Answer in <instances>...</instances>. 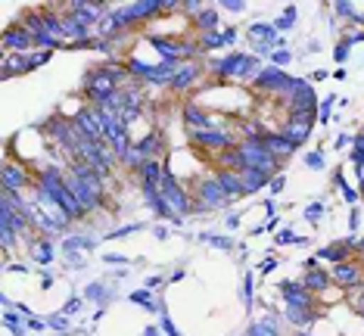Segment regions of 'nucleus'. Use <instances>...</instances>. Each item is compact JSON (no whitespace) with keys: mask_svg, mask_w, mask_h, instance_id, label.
Instances as JSON below:
<instances>
[{"mask_svg":"<svg viewBox=\"0 0 364 336\" xmlns=\"http://www.w3.org/2000/svg\"><path fill=\"white\" fill-rule=\"evenodd\" d=\"M280 97H287L289 100V116L293 119H309L314 121L318 119V97H314V91L309 87V81L305 78H293L289 81V87Z\"/></svg>","mask_w":364,"mask_h":336,"instance_id":"nucleus-1","label":"nucleus"},{"mask_svg":"<svg viewBox=\"0 0 364 336\" xmlns=\"http://www.w3.org/2000/svg\"><path fill=\"white\" fill-rule=\"evenodd\" d=\"M115 91H122V87L115 85L112 78H106L100 69H97L94 75H87V81H85V94H87V100L94 103V106H103V103H109Z\"/></svg>","mask_w":364,"mask_h":336,"instance_id":"nucleus-6","label":"nucleus"},{"mask_svg":"<svg viewBox=\"0 0 364 336\" xmlns=\"http://www.w3.org/2000/svg\"><path fill=\"white\" fill-rule=\"evenodd\" d=\"M361 196H364V184H361Z\"/></svg>","mask_w":364,"mask_h":336,"instance_id":"nucleus-64","label":"nucleus"},{"mask_svg":"<svg viewBox=\"0 0 364 336\" xmlns=\"http://www.w3.org/2000/svg\"><path fill=\"white\" fill-rule=\"evenodd\" d=\"M203 240L212 243V246H218V249H230V246H234V240H230V237H209V234H203Z\"/></svg>","mask_w":364,"mask_h":336,"instance_id":"nucleus-43","label":"nucleus"},{"mask_svg":"<svg viewBox=\"0 0 364 336\" xmlns=\"http://www.w3.org/2000/svg\"><path fill=\"white\" fill-rule=\"evenodd\" d=\"M305 166H309V168H324V153H321V150L309 153V156H305Z\"/></svg>","mask_w":364,"mask_h":336,"instance_id":"nucleus-46","label":"nucleus"},{"mask_svg":"<svg viewBox=\"0 0 364 336\" xmlns=\"http://www.w3.org/2000/svg\"><path fill=\"white\" fill-rule=\"evenodd\" d=\"M144 162H146V156L140 153L137 146H131V150H128V156H125V159H122V166H125V168H131V171H140V166H144Z\"/></svg>","mask_w":364,"mask_h":336,"instance_id":"nucleus-37","label":"nucleus"},{"mask_svg":"<svg viewBox=\"0 0 364 336\" xmlns=\"http://www.w3.org/2000/svg\"><path fill=\"white\" fill-rule=\"evenodd\" d=\"M311 125H314V121H309V119H293V116H289V121H287L284 128H280V134H284L289 143L302 146V143L311 137Z\"/></svg>","mask_w":364,"mask_h":336,"instance_id":"nucleus-16","label":"nucleus"},{"mask_svg":"<svg viewBox=\"0 0 364 336\" xmlns=\"http://www.w3.org/2000/svg\"><path fill=\"white\" fill-rule=\"evenodd\" d=\"M352 162L355 166H364V146H355L352 150Z\"/></svg>","mask_w":364,"mask_h":336,"instance_id":"nucleus-54","label":"nucleus"},{"mask_svg":"<svg viewBox=\"0 0 364 336\" xmlns=\"http://www.w3.org/2000/svg\"><path fill=\"white\" fill-rule=\"evenodd\" d=\"M78 308H81V299H78V296H72L69 302H65V311H69V315H75Z\"/></svg>","mask_w":364,"mask_h":336,"instance_id":"nucleus-52","label":"nucleus"},{"mask_svg":"<svg viewBox=\"0 0 364 336\" xmlns=\"http://www.w3.org/2000/svg\"><path fill=\"white\" fill-rule=\"evenodd\" d=\"M289 60H293V56H289V50H271V63H274V69H284Z\"/></svg>","mask_w":364,"mask_h":336,"instance_id":"nucleus-44","label":"nucleus"},{"mask_svg":"<svg viewBox=\"0 0 364 336\" xmlns=\"http://www.w3.org/2000/svg\"><path fill=\"white\" fill-rule=\"evenodd\" d=\"M159 283H162V277H150V281H146V290H156Z\"/></svg>","mask_w":364,"mask_h":336,"instance_id":"nucleus-58","label":"nucleus"},{"mask_svg":"<svg viewBox=\"0 0 364 336\" xmlns=\"http://www.w3.org/2000/svg\"><path fill=\"white\" fill-rule=\"evenodd\" d=\"M293 336H309V333H302V330H296V333H293Z\"/></svg>","mask_w":364,"mask_h":336,"instance_id":"nucleus-63","label":"nucleus"},{"mask_svg":"<svg viewBox=\"0 0 364 336\" xmlns=\"http://www.w3.org/2000/svg\"><path fill=\"white\" fill-rule=\"evenodd\" d=\"M150 44L159 50L162 56V63H181V60H187V47H184V40H168V38H150Z\"/></svg>","mask_w":364,"mask_h":336,"instance_id":"nucleus-14","label":"nucleus"},{"mask_svg":"<svg viewBox=\"0 0 364 336\" xmlns=\"http://www.w3.org/2000/svg\"><path fill=\"white\" fill-rule=\"evenodd\" d=\"M246 336H280V330H277V324L271 321V318H262V321H252L250 324Z\"/></svg>","mask_w":364,"mask_h":336,"instance_id":"nucleus-34","label":"nucleus"},{"mask_svg":"<svg viewBox=\"0 0 364 336\" xmlns=\"http://www.w3.org/2000/svg\"><path fill=\"white\" fill-rule=\"evenodd\" d=\"M277 243H284V246H287V243H305V240H302V237H296L293 231H280V237H277Z\"/></svg>","mask_w":364,"mask_h":336,"instance_id":"nucleus-48","label":"nucleus"},{"mask_svg":"<svg viewBox=\"0 0 364 336\" xmlns=\"http://www.w3.org/2000/svg\"><path fill=\"white\" fill-rule=\"evenodd\" d=\"M289 78L284 69H274V65H271V69H262V75L252 81L255 85V91H262V94H284L287 87H289Z\"/></svg>","mask_w":364,"mask_h":336,"instance_id":"nucleus-8","label":"nucleus"},{"mask_svg":"<svg viewBox=\"0 0 364 336\" xmlns=\"http://www.w3.org/2000/svg\"><path fill=\"white\" fill-rule=\"evenodd\" d=\"M296 26V6H287V13L280 16V19L274 22V28H280V31H289Z\"/></svg>","mask_w":364,"mask_h":336,"instance_id":"nucleus-39","label":"nucleus"},{"mask_svg":"<svg viewBox=\"0 0 364 336\" xmlns=\"http://www.w3.org/2000/svg\"><path fill=\"white\" fill-rule=\"evenodd\" d=\"M243 299H246V308H250L252 305V277L243 281Z\"/></svg>","mask_w":364,"mask_h":336,"instance_id":"nucleus-49","label":"nucleus"},{"mask_svg":"<svg viewBox=\"0 0 364 336\" xmlns=\"http://www.w3.org/2000/svg\"><path fill=\"white\" fill-rule=\"evenodd\" d=\"M156 333H159V330H153V327H150V330H146L144 336H156Z\"/></svg>","mask_w":364,"mask_h":336,"instance_id":"nucleus-61","label":"nucleus"},{"mask_svg":"<svg viewBox=\"0 0 364 336\" xmlns=\"http://www.w3.org/2000/svg\"><path fill=\"white\" fill-rule=\"evenodd\" d=\"M355 246H358V249H361V252H364V240H358V243H355Z\"/></svg>","mask_w":364,"mask_h":336,"instance_id":"nucleus-62","label":"nucleus"},{"mask_svg":"<svg viewBox=\"0 0 364 336\" xmlns=\"http://www.w3.org/2000/svg\"><path fill=\"white\" fill-rule=\"evenodd\" d=\"M75 125H78V131H81V137H85V141L106 143V125H103L100 106H94V103L81 106V109L75 112Z\"/></svg>","mask_w":364,"mask_h":336,"instance_id":"nucleus-4","label":"nucleus"},{"mask_svg":"<svg viewBox=\"0 0 364 336\" xmlns=\"http://www.w3.org/2000/svg\"><path fill=\"white\" fill-rule=\"evenodd\" d=\"M35 65H31V53H6L4 60H0V72H4V78H13V75H26L31 72Z\"/></svg>","mask_w":364,"mask_h":336,"instance_id":"nucleus-15","label":"nucleus"},{"mask_svg":"<svg viewBox=\"0 0 364 336\" xmlns=\"http://www.w3.org/2000/svg\"><path fill=\"white\" fill-rule=\"evenodd\" d=\"M134 146L146 156V159H159V153L165 150V137H162V131H150V134H144Z\"/></svg>","mask_w":364,"mask_h":336,"instance_id":"nucleus-22","label":"nucleus"},{"mask_svg":"<svg viewBox=\"0 0 364 336\" xmlns=\"http://www.w3.org/2000/svg\"><path fill=\"white\" fill-rule=\"evenodd\" d=\"M16 240H19V237H16V231L10 227V221L0 218V246H4V252H13Z\"/></svg>","mask_w":364,"mask_h":336,"instance_id":"nucleus-35","label":"nucleus"},{"mask_svg":"<svg viewBox=\"0 0 364 336\" xmlns=\"http://www.w3.org/2000/svg\"><path fill=\"white\" fill-rule=\"evenodd\" d=\"M287 187V181H284V175H274L271 178V193H280Z\"/></svg>","mask_w":364,"mask_h":336,"instance_id":"nucleus-51","label":"nucleus"},{"mask_svg":"<svg viewBox=\"0 0 364 336\" xmlns=\"http://www.w3.org/2000/svg\"><path fill=\"white\" fill-rule=\"evenodd\" d=\"M330 281H333V277H330L327 271H321V268H314V271H309V274L302 277L305 290H311V293H324L327 286H330Z\"/></svg>","mask_w":364,"mask_h":336,"instance_id":"nucleus-31","label":"nucleus"},{"mask_svg":"<svg viewBox=\"0 0 364 336\" xmlns=\"http://www.w3.org/2000/svg\"><path fill=\"white\" fill-rule=\"evenodd\" d=\"M262 141H264V150H268L271 156H274V159H277V162H284V159H289V156H293L296 150H299V146H296V143H289V141H287V137H284V134H280V131H268V134H264V137H262Z\"/></svg>","mask_w":364,"mask_h":336,"instance_id":"nucleus-13","label":"nucleus"},{"mask_svg":"<svg viewBox=\"0 0 364 336\" xmlns=\"http://www.w3.org/2000/svg\"><path fill=\"white\" fill-rule=\"evenodd\" d=\"M106 261H109V265H125V256H119V252H112V256H106Z\"/></svg>","mask_w":364,"mask_h":336,"instance_id":"nucleus-56","label":"nucleus"},{"mask_svg":"<svg viewBox=\"0 0 364 336\" xmlns=\"http://www.w3.org/2000/svg\"><path fill=\"white\" fill-rule=\"evenodd\" d=\"M131 302H137V305H146V311H159V302L153 299L150 290H134V293H131Z\"/></svg>","mask_w":364,"mask_h":336,"instance_id":"nucleus-36","label":"nucleus"},{"mask_svg":"<svg viewBox=\"0 0 364 336\" xmlns=\"http://www.w3.org/2000/svg\"><path fill=\"white\" fill-rule=\"evenodd\" d=\"M330 277H333L339 286H346V290H352V286H361V281H364L361 268L355 265V261H343V265H336Z\"/></svg>","mask_w":364,"mask_h":336,"instance_id":"nucleus-17","label":"nucleus"},{"mask_svg":"<svg viewBox=\"0 0 364 336\" xmlns=\"http://www.w3.org/2000/svg\"><path fill=\"white\" fill-rule=\"evenodd\" d=\"M184 125L190 131H205V128H212V119L205 116V109H200L196 103H187L184 106Z\"/></svg>","mask_w":364,"mask_h":336,"instance_id":"nucleus-23","label":"nucleus"},{"mask_svg":"<svg viewBox=\"0 0 364 336\" xmlns=\"http://www.w3.org/2000/svg\"><path fill=\"white\" fill-rule=\"evenodd\" d=\"M280 293H284L287 305H293V308H314V293L305 290V283L287 281V283H280Z\"/></svg>","mask_w":364,"mask_h":336,"instance_id":"nucleus-12","label":"nucleus"},{"mask_svg":"<svg viewBox=\"0 0 364 336\" xmlns=\"http://www.w3.org/2000/svg\"><path fill=\"white\" fill-rule=\"evenodd\" d=\"M346 56H349V40L336 44V63H346Z\"/></svg>","mask_w":364,"mask_h":336,"instance_id":"nucleus-50","label":"nucleus"},{"mask_svg":"<svg viewBox=\"0 0 364 336\" xmlns=\"http://www.w3.org/2000/svg\"><path fill=\"white\" fill-rule=\"evenodd\" d=\"M246 38L255 40V44H280V35H277V28L274 26H268V22H255V26L246 31Z\"/></svg>","mask_w":364,"mask_h":336,"instance_id":"nucleus-24","label":"nucleus"},{"mask_svg":"<svg viewBox=\"0 0 364 336\" xmlns=\"http://www.w3.org/2000/svg\"><path fill=\"white\" fill-rule=\"evenodd\" d=\"M218 10H230V13H243L246 10V0H221Z\"/></svg>","mask_w":364,"mask_h":336,"instance_id":"nucleus-45","label":"nucleus"},{"mask_svg":"<svg viewBox=\"0 0 364 336\" xmlns=\"http://www.w3.org/2000/svg\"><path fill=\"white\" fill-rule=\"evenodd\" d=\"M352 246H355V240H349V243H333V246H324V249L318 252V259H330V261H336V265H343V261H349V252H352Z\"/></svg>","mask_w":364,"mask_h":336,"instance_id":"nucleus-27","label":"nucleus"},{"mask_svg":"<svg viewBox=\"0 0 364 336\" xmlns=\"http://www.w3.org/2000/svg\"><path fill=\"white\" fill-rule=\"evenodd\" d=\"M31 259H35L38 265H50L53 261V246L47 237H38V240L31 243Z\"/></svg>","mask_w":364,"mask_h":336,"instance_id":"nucleus-32","label":"nucleus"},{"mask_svg":"<svg viewBox=\"0 0 364 336\" xmlns=\"http://www.w3.org/2000/svg\"><path fill=\"white\" fill-rule=\"evenodd\" d=\"M339 190H343V196H346V200H349V202H355V200H358V193H355V190H352V187L339 184Z\"/></svg>","mask_w":364,"mask_h":336,"instance_id":"nucleus-55","label":"nucleus"},{"mask_svg":"<svg viewBox=\"0 0 364 336\" xmlns=\"http://www.w3.org/2000/svg\"><path fill=\"white\" fill-rule=\"evenodd\" d=\"M240 175H243L246 193H255V190H262L264 184H271V175H264V171H259V168H246V171H240Z\"/></svg>","mask_w":364,"mask_h":336,"instance_id":"nucleus-30","label":"nucleus"},{"mask_svg":"<svg viewBox=\"0 0 364 336\" xmlns=\"http://www.w3.org/2000/svg\"><path fill=\"white\" fill-rule=\"evenodd\" d=\"M181 69V63H159L153 65L150 72H146V85H156V87H171V78H175V72Z\"/></svg>","mask_w":364,"mask_h":336,"instance_id":"nucleus-18","label":"nucleus"},{"mask_svg":"<svg viewBox=\"0 0 364 336\" xmlns=\"http://www.w3.org/2000/svg\"><path fill=\"white\" fill-rule=\"evenodd\" d=\"M321 215H324V202H311V206H309V212H305V218H309L311 224H318V221H321Z\"/></svg>","mask_w":364,"mask_h":336,"instance_id":"nucleus-42","label":"nucleus"},{"mask_svg":"<svg viewBox=\"0 0 364 336\" xmlns=\"http://www.w3.org/2000/svg\"><path fill=\"white\" fill-rule=\"evenodd\" d=\"M287 318H289V324L305 327V324H311L314 318H318V311H314V308H293V305H287Z\"/></svg>","mask_w":364,"mask_h":336,"instance_id":"nucleus-33","label":"nucleus"},{"mask_svg":"<svg viewBox=\"0 0 364 336\" xmlns=\"http://www.w3.org/2000/svg\"><path fill=\"white\" fill-rule=\"evenodd\" d=\"M218 22H221V10H203L200 16H193V26L200 35H209V31H218Z\"/></svg>","mask_w":364,"mask_h":336,"instance_id":"nucleus-26","label":"nucleus"},{"mask_svg":"<svg viewBox=\"0 0 364 336\" xmlns=\"http://www.w3.org/2000/svg\"><path fill=\"white\" fill-rule=\"evenodd\" d=\"M128 75H137V78H146V72L153 69V65H146V63H140V60H128Z\"/></svg>","mask_w":364,"mask_h":336,"instance_id":"nucleus-40","label":"nucleus"},{"mask_svg":"<svg viewBox=\"0 0 364 336\" xmlns=\"http://www.w3.org/2000/svg\"><path fill=\"white\" fill-rule=\"evenodd\" d=\"M63 246H65V252H69V256H75L78 249H90V246H94V240H90V237H69V240H65Z\"/></svg>","mask_w":364,"mask_h":336,"instance_id":"nucleus-38","label":"nucleus"},{"mask_svg":"<svg viewBox=\"0 0 364 336\" xmlns=\"http://www.w3.org/2000/svg\"><path fill=\"white\" fill-rule=\"evenodd\" d=\"M162 175H165V162H159V159H146L137 171L140 184H162Z\"/></svg>","mask_w":364,"mask_h":336,"instance_id":"nucleus-25","label":"nucleus"},{"mask_svg":"<svg viewBox=\"0 0 364 336\" xmlns=\"http://www.w3.org/2000/svg\"><path fill=\"white\" fill-rule=\"evenodd\" d=\"M162 196H165V202H168V209L175 212L178 218H184V215H190V212H196V202L187 196V190L178 184V178L171 175V168L165 166V175H162Z\"/></svg>","mask_w":364,"mask_h":336,"instance_id":"nucleus-3","label":"nucleus"},{"mask_svg":"<svg viewBox=\"0 0 364 336\" xmlns=\"http://www.w3.org/2000/svg\"><path fill=\"white\" fill-rule=\"evenodd\" d=\"M274 268H277V259H268V261H262V274L274 271Z\"/></svg>","mask_w":364,"mask_h":336,"instance_id":"nucleus-57","label":"nucleus"},{"mask_svg":"<svg viewBox=\"0 0 364 336\" xmlns=\"http://www.w3.org/2000/svg\"><path fill=\"white\" fill-rule=\"evenodd\" d=\"M162 327H165V333H168V336H181V333H178V327L171 324V318H162Z\"/></svg>","mask_w":364,"mask_h":336,"instance_id":"nucleus-53","label":"nucleus"},{"mask_svg":"<svg viewBox=\"0 0 364 336\" xmlns=\"http://www.w3.org/2000/svg\"><path fill=\"white\" fill-rule=\"evenodd\" d=\"M218 184H221V190L228 193V200H237V196H243L246 193V187H243V175L240 171H228V168H218Z\"/></svg>","mask_w":364,"mask_h":336,"instance_id":"nucleus-19","label":"nucleus"},{"mask_svg":"<svg viewBox=\"0 0 364 336\" xmlns=\"http://www.w3.org/2000/svg\"><path fill=\"white\" fill-rule=\"evenodd\" d=\"M358 178H361V184H364V166H358Z\"/></svg>","mask_w":364,"mask_h":336,"instance_id":"nucleus-60","label":"nucleus"},{"mask_svg":"<svg viewBox=\"0 0 364 336\" xmlns=\"http://www.w3.org/2000/svg\"><path fill=\"white\" fill-rule=\"evenodd\" d=\"M336 13H339V16H349V19H358V22H364L361 16L355 13V6H352V4H336Z\"/></svg>","mask_w":364,"mask_h":336,"instance_id":"nucleus-47","label":"nucleus"},{"mask_svg":"<svg viewBox=\"0 0 364 336\" xmlns=\"http://www.w3.org/2000/svg\"><path fill=\"white\" fill-rule=\"evenodd\" d=\"M87 299L106 302V299H109V290H106V286H103V283H90V286H87Z\"/></svg>","mask_w":364,"mask_h":336,"instance_id":"nucleus-41","label":"nucleus"},{"mask_svg":"<svg viewBox=\"0 0 364 336\" xmlns=\"http://www.w3.org/2000/svg\"><path fill=\"white\" fill-rule=\"evenodd\" d=\"M28 187H31V175H28V171L22 168L19 162H4V190L22 196Z\"/></svg>","mask_w":364,"mask_h":336,"instance_id":"nucleus-10","label":"nucleus"},{"mask_svg":"<svg viewBox=\"0 0 364 336\" xmlns=\"http://www.w3.org/2000/svg\"><path fill=\"white\" fill-rule=\"evenodd\" d=\"M200 50H218V47H230L237 40V31L234 28H225V31H209V35H200Z\"/></svg>","mask_w":364,"mask_h":336,"instance_id":"nucleus-20","label":"nucleus"},{"mask_svg":"<svg viewBox=\"0 0 364 336\" xmlns=\"http://www.w3.org/2000/svg\"><path fill=\"white\" fill-rule=\"evenodd\" d=\"M200 81V65H193V63H187V65H181V69L175 72V78H171V91H190V87Z\"/></svg>","mask_w":364,"mask_h":336,"instance_id":"nucleus-21","label":"nucleus"},{"mask_svg":"<svg viewBox=\"0 0 364 336\" xmlns=\"http://www.w3.org/2000/svg\"><path fill=\"white\" fill-rule=\"evenodd\" d=\"M0 44H4L6 53H28L31 47H35V35H31V31L19 22V26L4 31V40H0Z\"/></svg>","mask_w":364,"mask_h":336,"instance_id":"nucleus-9","label":"nucleus"},{"mask_svg":"<svg viewBox=\"0 0 364 336\" xmlns=\"http://www.w3.org/2000/svg\"><path fill=\"white\" fill-rule=\"evenodd\" d=\"M228 193L221 190L218 178H205L196 187V212H215V209H225L228 206Z\"/></svg>","mask_w":364,"mask_h":336,"instance_id":"nucleus-5","label":"nucleus"},{"mask_svg":"<svg viewBox=\"0 0 364 336\" xmlns=\"http://www.w3.org/2000/svg\"><path fill=\"white\" fill-rule=\"evenodd\" d=\"M69 13L75 16L78 22H85V26L90 28V22H100L106 19L112 10H109V4H85V0H72L69 4Z\"/></svg>","mask_w":364,"mask_h":336,"instance_id":"nucleus-11","label":"nucleus"},{"mask_svg":"<svg viewBox=\"0 0 364 336\" xmlns=\"http://www.w3.org/2000/svg\"><path fill=\"white\" fill-rule=\"evenodd\" d=\"M75 159L85 162V166H90L100 178H109L115 171V166H119V159H115V153L109 150V146L106 143H90V141H81Z\"/></svg>","mask_w":364,"mask_h":336,"instance_id":"nucleus-2","label":"nucleus"},{"mask_svg":"<svg viewBox=\"0 0 364 336\" xmlns=\"http://www.w3.org/2000/svg\"><path fill=\"white\" fill-rule=\"evenodd\" d=\"M240 60H243V53H228L225 60H215V63H212L215 75H221V78H237Z\"/></svg>","mask_w":364,"mask_h":336,"instance_id":"nucleus-28","label":"nucleus"},{"mask_svg":"<svg viewBox=\"0 0 364 336\" xmlns=\"http://www.w3.org/2000/svg\"><path fill=\"white\" fill-rule=\"evenodd\" d=\"M50 324H53V327H60V330H65V327H69V324L63 321V318H50Z\"/></svg>","mask_w":364,"mask_h":336,"instance_id":"nucleus-59","label":"nucleus"},{"mask_svg":"<svg viewBox=\"0 0 364 336\" xmlns=\"http://www.w3.org/2000/svg\"><path fill=\"white\" fill-rule=\"evenodd\" d=\"M218 168H228V171H246V159L240 153V146H230V150L218 153Z\"/></svg>","mask_w":364,"mask_h":336,"instance_id":"nucleus-29","label":"nucleus"},{"mask_svg":"<svg viewBox=\"0 0 364 336\" xmlns=\"http://www.w3.org/2000/svg\"><path fill=\"white\" fill-rule=\"evenodd\" d=\"M190 141H193L196 146H203V150H218V153H225L230 150V146H237L234 143V134L225 128H205V131H190Z\"/></svg>","mask_w":364,"mask_h":336,"instance_id":"nucleus-7","label":"nucleus"}]
</instances>
